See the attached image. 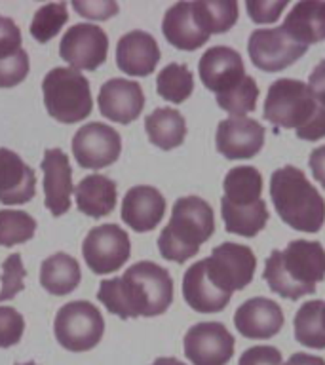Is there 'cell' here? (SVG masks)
I'll return each instance as SVG.
<instances>
[{"label": "cell", "mask_w": 325, "mask_h": 365, "mask_svg": "<svg viewBox=\"0 0 325 365\" xmlns=\"http://www.w3.org/2000/svg\"><path fill=\"white\" fill-rule=\"evenodd\" d=\"M97 299L122 319L153 318L164 314L173 302V279L156 262L139 261L118 278L103 279Z\"/></svg>", "instance_id": "6da1fadb"}, {"label": "cell", "mask_w": 325, "mask_h": 365, "mask_svg": "<svg viewBox=\"0 0 325 365\" xmlns=\"http://www.w3.org/2000/svg\"><path fill=\"white\" fill-rule=\"evenodd\" d=\"M262 278L276 295L296 301L312 295L325 279V250L319 242L293 240L282 250H274L264 264Z\"/></svg>", "instance_id": "7a4b0ae2"}, {"label": "cell", "mask_w": 325, "mask_h": 365, "mask_svg": "<svg viewBox=\"0 0 325 365\" xmlns=\"http://www.w3.org/2000/svg\"><path fill=\"white\" fill-rule=\"evenodd\" d=\"M262 116L276 128L295 130L299 139L325 137V103L318 101L301 80L279 78L268 88Z\"/></svg>", "instance_id": "3957f363"}, {"label": "cell", "mask_w": 325, "mask_h": 365, "mask_svg": "<svg viewBox=\"0 0 325 365\" xmlns=\"http://www.w3.org/2000/svg\"><path fill=\"white\" fill-rule=\"evenodd\" d=\"M222 190L225 196L221 198V211L228 232L253 238L267 227L268 210L261 198V171L251 165L232 168L225 177Z\"/></svg>", "instance_id": "277c9868"}, {"label": "cell", "mask_w": 325, "mask_h": 365, "mask_svg": "<svg viewBox=\"0 0 325 365\" xmlns=\"http://www.w3.org/2000/svg\"><path fill=\"white\" fill-rule=\"evenodd\" d=\"M270 198L279 219L301 232H319L325 222V200L295 165L279 168L270 177Z\"/></svg>", "instance_id": "5b68a950"}, {"label": "cell", "mask_w": 325, "mask_h": 365, "mask_svg": "<svg viewBox=\"0 0 325 365\" xmlns=\"http://www.w3.org/2000/svg\"><path fill=\"white\" fill-rule=\"evenodd\" d=\"M215 232V215L211 205L198 196H185L173 204L167 227L160 232V255L173 262L192 259L202 244Z\"/></svg>", "instance_id": "8992f818"}, {"label": "cell", "mask_w": 325, "mask_h": 365, "mask_svg": "<svg viewBox=\"0 0 325 365\" xmlns=\"http://www.w3.org/2000/svg\"><path fill=\"white\" fill-rule=\"evenodd\" d=\"M46 110L61 124H76L91 114L93 97L86 76L68 67H56L42 80Z\"/></svg>", "instance_id": "52a82bcc"}, {"label": "cell", "mask_w": 325, "mask_h": 365, "mask_svg": "<svg viewBox=\"0 0 325 365\" xmlns=\"http://www.w3.org/2000/svg\"><path fill=\"white\" fill-rule=\"evenodd\" d=\"M57 342L71 352H88L97 346L105 333L101 310L88 301H73L63 304L53 324Z\"/></svg>", "instance_id": "ba28073f"}, {"label": "cell", "mask_w": 325, "mask_h": 365, "mask_svg": "<svg viewBox=\"0 0 325 365\" xmlns=\"http://www.w3.org/2000/svg\"><path fill=\"white\" fill-rule=\"evenodd\" d=\"M202 262L211 284L230 297L234 291L244 289L251 284L257 268L255 253L251 247L232 242L213 247L211 257L202 259Z\"/></svg>", "instance_id": "9c48e42d"}, {"label": "cell", "mask_w": 325, "mask_h": 365, "mask_svg": "<svg viewBox=\"0 0 325 365\" xmlns=\"http://www.w3.org/2000/svg\"><path fill=\"white\" fill-rule=\"evenodd\" d=\"M82 255L93 274H113L131 255L130 236L118 225H101L86 234Z\"/></svg>", "instance_id": "30bf717a"}, {"label": "cell", "mask_w": 325, "mask_h": 365, "mask_svg": "<svg viewBox=\"0 0 325 365\" xmlns=\"http://www.w3.org/2000/svg\"><path fill=\"white\" fill-rule=\"evenodd\" d=\"M306 46L299 44L282 27L257 29L247 40V51L253 65L267 73H278L291 67L306 53Z\"/></svg>", "instance_id": "8fae6325"}, {"label": "cell", "mask_w": 325, "mask_h": 365, "mask_svg": "<svg viewBox=\"0 0 325 365\" xmlns=\"http://www.w3.org/2000/svg\"><path fill=\"white\" fill-rule=\"evenodd\" d=\"M122 153V137L114 128L101 122L82 125L73 137V154L84 170H103L114 164Z\"/></svg>", "instance_id": "7c38bea8"}, {"label": "cell", "mask_w": 325, "mask_h": 365, "mask_svg": "<svg viewBox=\"0 0 325 365\" xmlns=\"http://www.w3.org/2000/svg\"><path fill=\"white\" fill-rule=\"evenodd\" d=\"M59 56L74 71H96L107 61L108 36L101 27L78 23L63 34Z\"/></svg>", "instance_id": "4fadbf2b"}, {"label": "cell", "mask_w": 325, "mask_h": 365, "mask_svg": "<svg viewBox=\"0 0 325 365\" xmlns=\"http://www.w3.org/2000/svg\"><path fill=\"white\" fill-rule=\"evenodd\" d=\"M185 356L192 365H227L234 356V336L219 322L196 324L185 335Z\"/></svg>", "instance_id": "5bb4252c"}, {"label": "cell", "mask_w": 325, "mask_h": 365, "mask_svg": "<svg viewBox=\"0 0 325 365\" xmlns=\"http://www.w3.org/2000/svg\"><path fill=\"white\" fill-rule=\"evenodd\" d=\"M215 145L228 160L253 158L264 145V128L253 118L230 116L217 125Z\"/></svg>", "instance_id": "9a60e30c"}, {"label": "cell", "mask_w": 325, "mask_h": 365, "mask_svg": "<svg viewBox=\"0 0 325 365\" xmlns=\"http://www.w3.org/2000/svg\"><path fill=\"white\" fill-rule=\"evenodd\" d=\"M198 73L205 88L215 91V96L227 93L244 80V59L228 46H213L200 57Z\"/></svg>", "instance_id": "2e32d148"}, {"label": "cell", "mask_w": 325, "mask_h": 365, "mask_svg": "<svg viewBox=\"0 0 325 365\" xmlns=\"http://www.w3.org/2000/svg\"><path fill=\"white\" fill-rule=\"evenodd\" d=\"M42 171H44V204L53 217L65 215L73 204L74 185L73 168L68 156L61 148L46 150L42 158Z\"/></svg>", "instance_id": "e0dca14e"}, {"label": "cell", "mask_w": 325, "mask_h": 365, "mask_svg": "<svg viewBox=\"0 0 325 365\" xmlns=\"http://www.w3.org/2000/svg\"><path fill=\"white\" fill-rule=\"evenodd\" d=\"M97 105L103 116L110 122L130 124L145 107V93L135 80L110 78L101 86Z\"/></svg>", "instance_id": "ac0fdd59"}, {"label": "cell", "mask_w": 325, "mask_h": 365, "mask_svg": "<svg viewBox=\"0 0 325 365\" xmlns=\"http://www.w3.org/2000/svg\"><path fill=\"white\" fill-rule=\"evenodd\" d=\"M234 325L245 339H270L284 327V312L276 301L253 297L234 314Z\"/></svg>", "instance_id": "d6986e66"}, {"label": "cell", "mask_w": 325, "mask_h": 365, "mask_svg": "<svg viewBox=\"0 0 325 365\" xmlns=\"http://www.w3.org/2000/svg\"><path fill=\"white\" fill-rule=\"evenodd\" d=\"M165 213V198L158 188L137 185L122 200V221L135 232H148L160 225Z\"/></svg>", "instance_id": "ffe728a7"}, {"label": "cell", "mask_w": 325, "mask_h": 365, "mask_svg": "<svg viewBox=\"0 0 325 365\" xmlns=\"http://www.w3.org/2000/svg\"><path fill=\"white\" fill-rule=\"evenodd\" d=\"M36 194V175L10 148H0V202L6 205L27 204Z\"/></svg>", "instance_id": "44dd1931"}, {"label": "cell", "mask_w": 325, "mask_h": 365, "mask_svg": "<svg viewBox=\"0 0 325 365\" xmlns=\"http://www.w3.org/2000/svg\"><path fill=\"white\" fill-rule=\"evenodd\" d=\"M160 61V48L153 34L130 31L118 40L116 65L128 76H148Z\"/></svg>", "instance_id": "7402d4cb"}, {"label": "cell", "mask_w": 325, "mask_h": 365, "mask_svg": "<svg viewBox=\"0 0 325 365\" xmlns=\"http://www.w3.org/2000/svg\"><path fill=\"white\" fill-rule=\"evenodd\" d=\"M162 33L171 46L185 51L198 50L210 40V34L202 29L194 14L192 2H177L165 11Z\"/></svg>", "instance_id": "603a6c76"}, {"label": "cell", "mask_w": 325, "mask_h": 365, "mask_svg": "<svg viewBox=\"0 0 325 365\" xmlns=\"http://www.w3.org/2000/svg\"><path fill=\"white\" fill-rule=\"evenodd\" d=\"M182 297L188 307L202 314L221 312L232 299L211 284L202 261L194 262L182 276Z\"/></svg>", "instance_id": "cb8c5ba5"}, {"label": "cell", "mask_w": 325, "mask_h": 365, "mask_svg": "<svg viewBox=\"0 0 325 365\" xmlns=\"http://www.w3.org/2000/svg\"><path fill=\"white\" fill-rule=\"evenodd\" d=\"M291 38L302 46L325 40V2L302 0L296 2L282 25Z\"/></svg>", "instance_id": "d4e9b609"}, {"label": "cell", "mask_w": 325, "mask_h": 365, "mask_svg": "<svg viewBox=\"0 0 325 365\" xmlns=\"http://www.w3.org/2000/svg\"><path fill=\"white\" fill-rule=\"evenodd\" d=\"M74 192H76L78 210L93 219L108 215L116 207V198H118L116 182L101 173L84 177L76 185Z\"/></svg>", "instance_id": "484cf974"}, {"label": "cell", "mask_w": 325, "mask_h": 365, "mask_svg": "<svg viewBox=\"0 0 325 365\" xmlns=\"http://www.w3.org/2000/svg\"><path fill=\"white\" fill-rule=\"evenodd\" d=\"M148 141L162 150H171L179 147L187 135V122L177 108L160 107L145 118Z\"/></svg>", "instance_id": "4316f807"}, {"label": "cell", "mask_w": 325, "mask_h": 365, "mask_svg": "<svg viewBox=\"0 0 325 365\" xmlns=\"http://www.w3.org/2000/svg\"><path fill=\"white\" fill-rule=\"evenodd\" d=\"M78 261L68 253H53L40 267V284L51 295H68L80 284Z\"/></svg>", "instance_id": "83f0119b"}, {"label": "cell", "mask_w": 325, "mask_h": 365, "mask_svg": "<svg viewBox=\"0 0 325 365\" xmlns=\"http://www.w3.org/2000/svg\"><path fill=\"white\" fill-rule=\"evenodd\" d=\"M325 302L316 299L301 304L296 310L295 322V339L299 344L314 350L325 348V319H324Z\"/></svg>", "instance_id": "f1b7e54d"}, {"label": "cell", "mask_w": 325, "mask_h": 365, "mask_svg": "<svg viewBox=\"0 0 325 365\" xmlns=\"http://www.w3.org/2000/svg\"><path fill=\"white\" fill-rule=\"evenodd\" d=\"M194 14L205 33H227L238 21V2L234 0H196L192 2Z\"/></svg>", "instance_id": "f546056e"}, {"label": "cell", "mask_w": 325, "mask_h": 365, "mask_svg": "<svg viewBox=\"0 0 325 365\" xmlns=\"http://www.w3.org/2000/svg\"><path fill=\"white\" fill-rule=\"evenodd\" d=\"M156 90L165 101L175 103V105L187 101L194 91V76L190 68L181 63L165 65L156 76Z\"/></svg>", "instance_id": "4dcf8cb0"}, {"label": "cell", "mask_w": 325, "mask_h": 365, "mask_svg": "<svg viewBox=\"0 0 325 365\" xmlns=\"http://www.w3.org/2000/svg\"><path fill=\"white\" fill-rule=\"evenodd\" d=\"M68 21V11L65 2H50L40 6L31 21V34L36 42H50L56 38L63 25Z\"/></svg>", "instance_id": "1f68e13d"}, {"label": "cell", "mask_w": 325, "mask_h": 365, "mask_svg": "<svg viewBox=\"0 0 325 365\" xmlns=\"http://www.w3.org/2000/svg\"><path fill=\"white\" fill-rule=\"evenodd\" d=\"M217 105L227 110L230 116H245L247 113H253L257 107V99H259V86L251 76L245 74L244 80L239 82L236 88H232L227 93H219L215 96Z\"/></svg>", "instance_id": "d6a6232c"}, {"label": "cell", "mask_w": 325, "mask_h": 365, "mask_svg": "<svg viewBox=\"0 0 325 365\" xmlns=\"http://www.w3.org/2000/svg\"><path fill=\"white\" fill-rule=\"evenodd\" d=\"M34 230H36V221L27 211H0V245L11 247V245L25 244L33 238Z\"/></svg>", "instance_id": "836d02e7"}, {"label": "cell", "mask_w": 325, "mask_h": 365, "mask_svg": "<svg viewBox=\"0 0 325 365\" xmlns=\"http://www.w3.org/2000/svg\"><path fill=\"white\" fill-rule=\"evenodd\" d=\"M25 276L27 270L23 267L21 255L11 253L2 262V274H0V302L10 301L17 293H21L25 287Z\"/></svg>", "instance_id": "e575fe53"}, {"label": "cell", "mask_w": 325, "mask_h": 365, "mask_svg": "<svg viewBox=\"0 0 325 365\" xmlns=\"http://www.w3.org/2000/svg\"><path fill=\"white\" fill-rule=\"evenodd\" d=\"M29 74L27 51L19 48L16 53L0 57V88H14L21 84Z\"/></svg>", "instance_id": "d590c367"}, {"label": "cell", "mask_w": 325, "mask_h": 365, "mask_svg": "<svg viewBox=\"0 0 325 365\" xmlns=\"http://www.w3.org/2000/svg\"><path fill=\"white\" fill-rule=\"evenodd\" d=\"M25 319L16 308L0 307V348H10L21 341Z\"/></svg>", "instance_id": "8d00e7d4"}, {"label": "cell", "mask_w": 325, "mask_h": 365, "mask_svg": "<svg viewBox=\"0 0 325 365\" xmlns=\"http://www.w3.org/2000/svg\"><path fill=\"white\" fill-rule=\"evenodd\" d=\"M287 0H247V14H249L251 21L255 23H274L278 21L282 11L287 8Z\"/></svg>", "instance_id": "74e56055"}, {"label": "cell", "mask_w": 325, "mask_h": 365, "mask_svg": "<svg viewBox=\"0 0 325 365\" xmlns=\"http://www.w3.org/2000/svg\"><path fill=\"white\" fill-rule=\"evenodd\" d=\"M73 8L82 17L105 21L118 14V4L113 0H74Z\"/></svg>", "instance_id": "f35d334b"}, {"label": "cell", "mask_w": 325, "mask_h": 365, "mask_svg": "<svg viewBox=\"0 0 325 365\" xmlns=\"http://www.w3.org/2000/svg\"><path fill=\"white\" fill-rule=\"evenodd\" d=\"M238 365H284V361H282V352L278 348L259 344V346L247 348L239 356Z\"/></svg>", "instance_id": "ab89813d"}, {"label": "cell", "mask_w": 325, "mask_h": 365, "mask_svg": "<svg viewBox=\"0 0 325 365\" xmlns=\"http://www.w3.org/2000/svg\"><path fill=\"white\" fill-rule=\"evenodd\" d=\"M21 48V31L14 19L0 16V57H8Z\"/></svg>", "instance_id": "60d3db41"}, {"label": "cell", "mask_w": 325, "mask_h": 365, "mask_svg": "<svg viewBox=\"0 0 325 365\" xmlns=\"http://www.w3.org/2000/svg\"><path fill=\"white\" fill-rule=\"evenodd\" d=\"M308 88L312 90L318 101L325 103V59H321L314 67L312 73H310V76H308Z\"/></svg>", "instance_id": "b9f144b4"}, {"label": "cell", "mask_w": 325, "mask_h": 365, "mask_svg": "<svg viewBox=\"0 0 325 365\" xmlns=\"http://www.w3.org/2000/svg\"><path fill=\"white\" fill-rule=\"evenodd\" d=\"M308 165L312 170L314 179L325 188V145L318 147L316 150H312L310 158H308Z\"/></svg>", "instance_id": "7bdbcfd3"}, {"label": "cell", "mask_w": 325, "mask_h": 365, "mask_svg": "<svg viewBox=\"0 0 325 365\" xmlns=\"http://www.w3.org/2000/svg\"><path fill=\"white\" fill-rule=\"evenodd\" d=\"M284 365H325V359L319 358V356H310V354L304 352H296L293 354L287 364Z\"/></svg>", "instance_id": "ee69618b"}, {"label": "cell", "mask_w": 325, "mask_h": 365, "mask_svg": "<svg viewBox=\"0 0 325 365\" xmlns=\"http://www.w3.org/2000/svg\"><path fill=\"white\" fill-rule=\"evenodd\" d=\"M153 365H185V364L179 361L177 358H158V359H154Z\"/></svg>", "instance_id": "f6af8a7d"}, {"label": "cell", "mask_w": 325, "mask_h": 365, "mask_svg": "<svg viewBox=\"0 0 325 365\" xmlns=\"http://www.w3.org/2000/svg\"><path fill=\"white\" fill-rule=\"evenodd\" d=\"M17 365H36V364H33V361H29V364H17Z\"/></svg>", "instance_id": "bcb514c9"}, {"label": "cell", "mask_w": 325, "mask_h": 365, "mask_svg": "<svg viewBox=\"0 0 325 365\" xmlns=\"http://www.w3.org/2000/svg\"><path fill=\"white\" fill-rule=\"evenodd\" d=\"M324 319H325V307H324Z\"/></svg>", "instance_id": "7dc6e473"}]
</instances>
